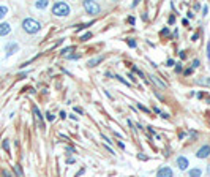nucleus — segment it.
I'll return each mask as SVG.
<instances>
[{
    "label": "nucleus",
    "mask_w": 210,
    "mask_h": 177,
    "mask_svg": "<svg viewBox=\"0 0 210 177\" xmlns=\"http://www.w3.org/2000/svg\"><path fill=\"white\" fill-rule=\"evenodd\" d=\"M22 29L25 33H29V35H35L41 30V24L38 22L36 19L33 18H27V19H24L22 21Z\"/></svg>",
    "instance_id": "1"
},
{
    "label": "nucleus",
    "mask_w": 210,
    "mask_h": 177,
    "mask_svg": "<svg viewBox=\"0 0 210 177\" xmlns=\"http://www.w3.org/2000/svg\"><path fill=\"white\" fill-rule=\"evenodd\" d=\"M52 15L54 16H60V18H65L70 15V5L65 3V2H56L52 5Z\"/></svg>",
    "instance_id": "2"
},
{
    "label": "nucleus",
    "mask_w": 210,
    "mask_h": 177,
    "mask_svg": "<svg viewBox=\"0 0 210 177\" xmlns=\"http://www.w3.org/2000/svg\"><path fill=\"white\" fill-rule=\"evenodd\" d=\"M82 6H84V10L89 13V15H92V16L98 15V13L101 11L100 5H98L97 2H92V0H84V2H82Z\"/></svg>",
    "instance_id": "3"
},
{
    "label": "nucleus",
    "mask_w": 210,
    "mask_h": 177,
    "mask_svg": "<svg viewBox=\"0 0 210 177\" xmlns=\"http://www.w3.org/2000/svg\"><path fill=\"white\" fill-rule=\"evenodd\" d=\"M156 177H174V171L171 166H161L156 171Z\"/></svg>",
    "instance_id": "4"
},
{
    "label": "nucleus",
    "mask_w": 210,
    "mask_h": 177,
    "mask_svg": "<svg viewBox=\"0 0 210 177\" xmlns=\"http://www.w3.org/2000/svg\"><path fill=\"white\" fill-rule=\"evenodd\" d=\"M175 165H177V168L180 169V171H185V169H188V166H190V161H188V158L187 157H179L177 160H175Z\"/></svg>",
    "instance_id": "5"
},
{
    "label": "nucleus",
    "mask_w": 210,
    "mask_h": 177,
    "mask_svg": "<svg viewBox=\"0 0 210 177\" xmlns=\"http://www.w3.org/2000/svg\"><path fill=\"white\" fill-rule=\"evenodd\" d=\"M196 157L201 158V160H205L207 157H210V145H202L198 152H196Z\"/></svg>",
    "instance_id": "6"
},
{
    "label": "nucleus",
    "mask_w": 210,
    "mask_h": 177,
    "mask_svg": "<svg viewBox=\"0 0 210 177\" xmlns=\"http://www.w3.org/2000/svg\"><path fill=\"white\" fill-rule=\"evenodd\" d=\"M19 49V46H18V43H8L6 44V57H10V56H13V54H14L16 51Z\"/></svg>",
    "instance_id": "7"
},
{
    "label": "nucleus",
    "mask_w": 210,
    "mask_h": 177,
    "mask_svg": "<svg viewBox=\"0 0 210 177\" xmlns=\"http://www.w3.org/2000/svg\"><path fill=\"white\" fill-rule=\"evenodd\" d=\"M11 32V25L8 22H2L0 24V36H5Z\"/></svg>",
    "instance_id": "8"
},
{
    "label": "nucleus",
    "mask_w": 210,
    "mask_h": 177,
    "mask_svg": "<svg viewBox=\"0 0 210 177\" xmlns=\"http://www.w3.org/2000/svg\"><path fill=\"white\" fill-rule=\"evenodd\" d=\"M103 60H104V56L95 57V59H92V60H89V62H87V66H90V68H92V66H97V65H98V63H101Z\"/></svg>",
    "instance_id": "9"
},
{
    "label": "nucleus",
    "mask_w": 210,
    "mask_h": 177,
    "mask_svg": "<svg viewBox=\"0 0 210 177\" xmlns=\"http://www.w3.org/2000/svg\"><path fill=\"white\" fill-rule=\"evenodd\" d=\"M150 79H152V81H153V82H155L156 86H158V87H161V89H166V87H167V84H166V82H163V81H161L158 76H150Z\"/></svg>",
    "instance_id": "10"
},
{
    "label": "nucleus",
    "mask_w": 210,
    "mask_h": 177,
    "mask_svg": "<svg viewBox=\"0 0 210 177\" xmlns=\"http://www.w3.org/2000/svg\"><path fill=\"white\" fill-rule=\"evenodd\" d=\"M33 112H35V116H36V119L40 120V125H41V128L44 127V122H43V116H41V112H40V109H38V106H33Z\"/></svg>",
    "instance_id": "11"
},
{
    "label": "nucleus",
    "mask_w": 210,
    "mask_h": 177,
    "mask_svg": "<svg viewBox=\"0 0 210 177\" xmlns=\"http://www.w3.org/2000/svg\"><path fill=\"white\" fill-rule=\"evenodd\" d=\"M188 175H190V177H201V175H202V169H199V168H193V169H190Z\"/></svg>",
    "instance_id": "12"
},
{
    "label": "nucleus",
    "mask_w": 210,
    "mask_h": 177,
    "mask_svg": "<svg viewBox=\"0 0 210 177\" xmlns=\"http://www.w3.org/2000/svg\"><path fill=\"white\" fill-rule=\"evenodd\" d=\"M35 6H36L38 10H46V8L49 6V2H46V0H40V2L35 3Z\"/></svg>",
    "instance_id": "13"
},
{
    "label": "nucleus",
    "mask_w": 210,
    "mask_h": 177,
    "mask_svg": "<svg viewBox=\"0 0 210 177\" xmlns=\"http://www.w3.org/2000/svg\"><path fill=\"white\" fill-rule=\"evenodd\" d=\"M13 171H14L16 177H24V172H22V169H21V165H14V166H13Z\"/></svg>",
    "instance_id": "14"
},
{
    "label": "nucleus",
    "mask_w": 210,
    "mask_h": 177,
    "mask_svg": "<svg viewBox=\"0 0 210 177\" xmlns=\"http://www.w3.org/2000/svg\"><path fill=\"white\" fill-rule=\"evenodd\" d=\"M6 13H8V6L0 5V19H3V18L6 16Z\"/></svg>",
    "instance_id": "15"
},
{
    "label": "nucleus",
    "mask_w": 210,
    "mask_h": 177,
    "mask_svg": "<svg viewBox=\"0 0 210 177\" xmlns=\"http://www.w3.org/2000/svg\"><path fill=\"white\" fill-rule=\"evenodd\" d=\"M92 24H93V21L85 22V24H81V25H77V29H76V30H77V32H81L82 29H87V27H89V25H92Z\"/></svg>",
    "instance_id": "16"
},
{
    "label": "nucleus",
    "mask_w": 210,
    "mask_h": 177,
    "mask_svg": "<svg viewBox=\"0 0 210 177\" xmlns=\"http://www.w3.org/2000/svg\"><path fill=\"white\" fill-rule=\"evenodd\" d=\"M126 44H128L130 48H136V46H138L136 40H133V38H126Z\"/></svg>",
    "instance_id": "17"
},
{
    "label": "nucleus",
    "mask_w": 210,
    "mask_h": 177,
    "mask_svg": "<svg viewBox=\"0 0 210 177\" xmlns=\"http://www.w3.org/2000/svg\"><path fill=\"white\" fill-rule=\"evenodd\" d=\"M70 51L73 52V51H74V46H68V48L62 49V52H60V54H62V56H68V52H70Z\"/></svg>",
    "instance_id": "18"
},
{
    "label": "nucleus",
    "mask_w": 210,
    "mask_h": 177,
    "mask_svg": "<svg viewBox=\"0 0 210 177\" xmlns=\"http://www.w3.org/2000/svg\"><path fill=\"white\" fill-rule=\"evenodd\" d=\"M198 84H204V86H210V78H207V79H198Z\"/></svg>",
    "instance_id": "19"
},
{
    "label": "nucleus",
    "mask_w": 210,
    "mask_h": 177,
    "mask_svg": "<svg viewBox=\"0 0 210 177\" xmlns=\"http://www.w3.org/2000/svg\"><path fill=\"white\" fill-rule=\"evenodd\" d=\"M90 38H92V33H90V32H87L85 35H82V36H81V41H87V40H90Z\"/></svg>",
    "instance_id": "20"
},
{
    "label": "nucleus",
    "mask_w": 210,
    "mask_h": 177,
    "mask_svg": "<svg viewBox=\"0 0 210 177\" xmlns=\"http://www.w3.org/2000/svg\"><path fill=\"white\" fill-rule=\"evenodd\" d=\"M138 107H139V109H141V111H144V112H147V114L150 112V111L147 109V107H146V106H144V104H141V103H138Z\"/></svg>",
    "instance_id": "21"
},
{
    "label": "nucleus",
    "mask_w": 210,
    "mask_h": 177,
    "mask_svg": "<svg viewBox=\"0 0 210 177\" xmlns=\"http://www.w3.org/2000/svg\"><path fill=\"white\" fill-rule=\"evenodd\" d=\"M114 78H117V79H119L122 84H125V86H130V82H128V81H125V79H123L122 76H114Z\"/></svg>",
    "instance_id": "22"
},
{
    "label": "nucleus",
    "mask_w": 210,
    "mask_h": 177,
    "mask_svg": "<svg viewBox=\"0 0 210 177\" xmlns=\"http://www.w3.org/2000/svg\"><path fill=\"white\" fill-rule=\"evenodd\" d=\"M3 149H5L6 152H10V142H8V139H5V141H3Z\"/></svg>",
    "instance_id": "23"
},
{
    "label": "nucleus",
    "mask_w": 210,
    "mask_h": 177,
    "mask_svg": "<svg viewBox=\"0 0 210 177\" xmlns=\"http://www.w3.org/2000/svg\"><path fill=\"white\" fill-rule=\"evenodd\" d=\"M67 59H70V60H76V59H79V56H77V54H70V56H67Z\"/></svg>",
    "instance_id": "24"
},
{
    "label": "nucleus",
    "mask_w": 210,
    "mask_h": 177,
    "mask_svg": "<svg viewBox=\"0 0 210 177\" xmlns=\"http://www.w3.org/2000/svg\"><path fill=\"white\" fill-rule=\"evenodd\" d=\"M182 70H183L182 63H175V71H177V73H182Z\"/></svg>",
    "instance_id": "25"
},
{
    "label": "nucleus",
    "mask_w": 210,
    "mask_h": 177,
    "mask_svg": "<svg viewBox=\"0 0 210 177\" xmlns=\"http://www.w3.org/2000/svg\"><path fill=\"white\" fill-rule=\"evenodd\" d=\"M201 65V60L199 59H196V60H193V68H198Z\"/></svg>",
    "instance_id": "26"
},
{
    "label": "nucleus",
    "mask_w": 210,
    "mask_h": 177,
    "mask_svg": "<svg viewBox=\"0 0 210 177\" xmlns=\"http://www.w3.org/2000/svg\"><path fill=\"white\" fill-rule=\"evenodd\" d=\"M160 35H161V36H167V35H169V29H163V30L160 32Z\"/></svg>",
    "instance_id": "27"
},
{
    "label": "nucleus",
    "mask_w": 210,
    "mask_h": 177,
    "mask_svg": "<svg viewBox=\"0 0 210 177\" xmlns=\"http://www.w3.org/2000/svg\"><path fill=\"white\" fill-rule=\"evenodd\" d=\"M166 65H167V66H172V65H175V60H174V59H169V60L166 62Z\"/></svg>",
    "instance_id": "28"
},
{
    "label": "nucleus",
    "mask_w": 210,
    "mask_h": 177,
    "mask_svg": "<svg viewBox=\"0 0 210 177\" xmlns=\"http://www.w3.org/2000/svg\"><path fill=\"white\" fill-rule=\"evenodd\" d=\"M46 116H47V120H49V122H52V120L56 119V116H54V114H51V112H47Z\"/></svg>",
    "instance_id": "29"
},
{
    "label": "nucleus",
    "mask_w": 210,
    "mask_h": 177,
    "mask_svg": "<svg viewBox=\"0 0 210 177\" xmlns=\"http://www.w3.org/2000/svg\"><path fill=\"white\" fill-rule=\"evenodd\" d=\"M138 158H139V160H142V161L149 160V157H147V155H142V154H139V155H138Z\"/></svg>",
    "instance_id": "30"
},
{
    "label": "nucleus",
    "mask_w": 210,
    "mask_h": 177,
    "mask_svg": "<svg viewBox=\"0 0 210 177\" xmlns=\"http://www.w3.org/2000/svg\"><path fill=\"white\" fill-rule=\"evenodd\" d=\"M179 56H180V59H187V52H185V51H180Z\"/></svg>",
    "instance_id": "31"
},
{
    "label": "nucleus",
    "mask_w": 210,
    "mask_h": 177,
    "mask_svg": "<svg viewBox=\"0 0 210 177\" xmlns=\"http://www.w3.org/2000/svg\"><path fill=\"white\" fill-rule=\"evenodd\" d=\"M133 71H134V73H138L139 76H144V74H142V71H141V70H138L136 66H133Z\"/></svg>",
    "instance_id": "32"
},
{
    "label": "nucleus",
    "mask_w": 210,
    "mask_h": 177,
    "mask_svg": "<svg viewBox=\"0 0 210 177\" xmlns=\"http://www.w3.org/2000/svg\"><path fill=\"white\" fill-rule=\"evenodd\" d=\"M193 73V68H188V70H185V76H190Z\"/></svg>",
    "instance_id": "33"
},
{
    "label": "nucleus",
    "mask_w": 210,
    "mask_h": 177,
    "mask_svg": "<svg viewBox=\"0 0 210 177\" xmlns=\"http://www.w3.org/2000/svg\"><path fill=\"white\" fill-rule=\"evenodd\" d=\"M101 138H103V139H104V141H106V142H109V144H111V142H112V141H111V139H109V138H108V136H104V134H101Z\"/></svg>",
    "instance_id": "34"
},
{
    "label": "nucleus",
    "mask_w": 210,
    "mask_h": 177,
    "mask_svg": "<svg viewBox=\"0 0 210 177\" xmlns=\"http://www.w3.org/2000/svg\"><path fill=\"white\" fill-rule=\"evenodd\" d=\"M207 57L210 59V41L207 43Z\"/></svg>",
    "instance_id": "35"
},
{
    "label": "nucleus",
    "mask_w": 210,
    "mask_h": 177,
    "mask_svg": "<svg viewBox=\"0 0 210 177\" xmlns=\"http://www.w3.org/2000/svg\"><path fill=\"white\" fill-rule=\"evenodd\" d=\"M193 8H194L196 11H199V10H201V5H199V3H194V5H193Z\"/></svg>",
    "instance_id": "36"
},
{
    "label": "nucleus",
    "mask_w": 210,
    "mask_h": 177,
    "mask_svg": "<svg viewBox=\"0 0 210 177\" xmlns=\"http://www.w3.org/2000/svg\"><path fill=\"white\" fill-rule=\"evenodd\" d=\"M128 22H130V24H134V22H136V19H134L133 16H130V18H128Z\"/></svg>",
    "instance_id": "37"
},
{
    "label": "nucleus",
    "mask_w": 210,
    "mask_h": 177,
    "mask_svg": "<svg viewBox=\"0 0 210 177\" xmlns=\"http://www.w3.org/2000/svg\"><path fill=\"white\" fill-rule=\"evenodd\" d=\"M160 116H161L163 119H169V114H167V112H160Z\"/></svg>",
    "instance_id": "38"
},
{
    "label": "nucleus",
    "mask_w": 210,
    "mask_h": 177,
    "mask_svg": "<svg viewBox=\"0 0 210 177\" xmlns=\"http://www.w3.org/2000/svg\"><path fill=\"white\" fill-rule=\"evenodd\" d=\"M3 177H13V175H11V172H8V171L5 169V171H3Z\"/></svg>",
    "instance_id": "39"
},
{
    "label": "nucleus",
    "mask_w": 210,
    "mask_h": 177,
    "mask_svg": "<svg viewBox=\"0 0 210 177\" xmlns=\"http://www.w3.org/2000/svg\"><path fill=\"white\" fill-rule=\"evenodd\" d=\"M175 22V16H171L169 18V24H174Z\"/></svg>",
    "instance_id": "40"
},
{
    "label": "nucleus",
    "mask_w": 210,
    "mask_h": 177,
    "mask_svg": "<svg viewBox=\"0 0 210 177\" xmlns=\"http://www.w3.org/2000/svg\"><path fill=\"white\" fill-rule=\"evenodd\" d=\"M182 24H183V25H188V24H190V21H188V19H185V18H183V19H182Z\"/></svg>",
    "instance_id": "41"
},
{
    "label": "nucleus",
    "mask_w": 210,
    "mask_h": 177,
    "mask_svg": "<svg viewBox=\"0 0 210 177\" xmlns=\"http://www.w3.org/2000/svg\"><path fill=\"white\" fill-rule=\"evenodd\" d=\"M198 38H199V33H194L193 35V41H198Z\"/></svg>",
    "instance_id": "42"
},
{
    "label": "nucleus",
    "mask_w": 210,
    "mask_h": 177,
    "mask_svg": "<svg viewBox=\"0 0 210 177\" xmlns=\"http://www.w3.org/2000/svg\"><path fill=\"white\" fill-rule=\"evenodd\" d=\"M74 111H76L77 114H82V109H81V107H74Z\"/></svg>",
    "instance_id": "43"
},
{
    "label": "nucleus",
    "mask_w": 210,
    "mask_h": 177,
    "mask_svg": "<svg viewBox=\"0 0 210 177\" xmlns=\"http://www.w3.org/2000/svg\"><path fill=\"white\" fill-rule=\"evenodd\" d=\"M67 163H68V165H73V163H74V158H68Z\"/></svg>",
    "instance_id": "44"
},
{
    "label": "nucleus",
    "mask_w": 210,
    "mask_h": 177,
    "mask_svg": "<svg viewBox=\"0 0 210 177\" xmlns=\"http://www.w3.org/2000/svg\"><path fill=\"white\" fill-rule=\"evenodd\" d=\"M67 117V114H65V111H60V119H65Z\"/></svg>",
    "instance_id": "45"
},
{
    "label": "nucleus",
    "mask_w": 210,
    "mask_h": 177,
    "mask_svg": "<svg viewBox=\"0 0 210 177\" xmlns=\"http://www.w3.org/2000/svg\"><path fill=\"white\" fill-rule=\"evenodd\" d=\"M119 147H120V149H122V150H123V149H125V144H123L122 141H119Z\"/></svg>",
    "instance_id": "46"
},
{
    "label": "nucleus",
    "mask_w": 210,
    "mask_h": 177,
    "mask_svg": "<svg viewBox=\"0 0 210 177\" xmlns=\"http://www.w3.org/2000/svg\"><path fill=\"white\" fill-rule=\"evenodd\" d=\"M207 169H208V172H210V165H208V168H207Z\"/></svg>",
    "instance_id": "47"
}]
</instances>
